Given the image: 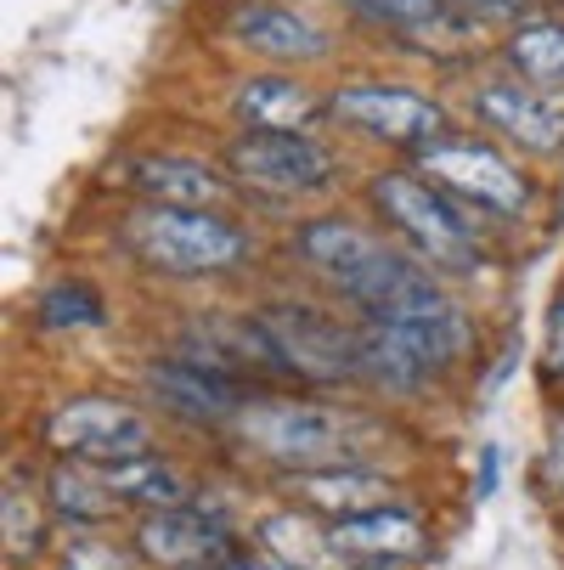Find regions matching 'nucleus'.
<instances>
[{"instance_id": "obj_1", "label": "nucleus", "mask_w": 564, "mask_h": 570, "mask_svg": "<svg viewBox=\"0 0 564 570\" xmlns=\"http://www.w3.org/2000/svg\"><path fill=\"white\" fill-rule=\"evenodd\" d=\"M299 255L328 277L345 299H356L373 322H407V316H424L429 305H441V283L407 261L384 249V243L350 220H310L299 226Z\"/></svg>"}, {"instance_id": "obj_2", "label": "nucleus", "mask_w": 564, "mask_h": 570, "mask_svg": "<svg viewBox=\"0 0 564 570\" xmlns=\"http://www.w3.org/2000/svg\"><path fill=\"white\" fill-rule=\"evenodd\" d=\"M125 243L136 249L141 266L165 277H215L249 261V237L215 209H170L147 204L125 220Z\"/></svg>"}, {"instance_id": "obj_3", "label": "nucleus", "mask_w": 564, "mask_h": 570, "mask_svg": "<svg viewBox=\"0 0 564 570\" xmlns=\"http://www.w3.org/2000/svg\"><path fill=\"white\" fill-rule=\"evenodd\" d=\"M367 198H373V209H378L400 237H407L429 266L468 272V266L479 261V243H474L468 215H463L457 198H446L435 181L407 176V170H384V176H373Z\"/></svg>"}, {"instance_id": "obj_4", "label": "nucleus", "mask_w": 564, "mask_h": 570, "mask_svg": "<svg viewBox=\"0 0 564 570\" xmlns=\"http://www.w3.org/2000/svg\"><path fill=\"white\" fill-rule=\"evenodd\" d=\"M237 430L249 435V446H260L271 463H288L294 474L345 469L356 458V424L305 401H249Z\"/></svg>"}, {"instance_id": "obj_5", "label": "nucleus", "mask_w": 564, "mask_h": 570, "mask_svg": "<svg viewBox=\"0 0 564 570\" xmlns=\"http://www.w3.org/2000/svg\"><path fill=\"white\" fill-rule=\"evenodd\" d=\"M418 170L457 204L474 209H497V215H520L531 204L525 176L508 165V158L474 136H435L418 147Z\"/></svg>"}, {"instance_id": "obj_6", "label": "nucleus", "mask_w": 564, "mask_h": 570, "mask_svg": "<svg viewBox=\"0 0 564 570\" xmlns=\"http://www.w3.org/2000/svg\"><path fill=\"white\" fill-rule=\"evenodd\" d=\"M46 441L68 458V463H130V458H147V419L125 401H108V395H79L68 406L46 419Z\"/></svg>"}, {"instance_id": "obj_7", "label": "nucleus", "mask_w": 564, "mask_h": 570, "mask_svg": "<svg viewBox=\"0 0 564 570\" xmlns=\"http://www.w3.org/2000/svg\"><path fill=\"white\" fill-rule=\"evenodd\" d=\"M226 165L260 193H316L334 181V153L305 130H244L226 147Z\"/></svg>"}, {"instance_id": "obj_8", "label": "nucleus", "mask_w": 564, "mask_h": 570, "mask_svg": "<svg viewBox=\"0 0 564 570\" xmlns=\"http://www.w3.org/2000/svg\"><path fill=\"white\" fill-rule=\"evenodd\" d=\"M260 328H266V345L283 373L316 379V384L356 379V334L334 328L328 316H316L305 305H271V311H260Z\"/></svg>"}, {"instance_id": "obj_9", "label": "nucleus", "mask_w": 564, "mask_h": 570, "mask_svg": "<svg viewBox=\"0 0 564 570\" xmlns=\"http://www.w3.org/2000/svg\"><path fill=\"white\" fill-rule=\"evenodd\" d=\"M328 114L362 136H378V141H395V147H424L435 136H446V108L413 86H345L334 91Z\"/></svg>"}, {"instance_id": "obj_10", "label": "nucleus", "mask_w": 564, "mask_h": 570, "mask_svg": "<svg viewBox=\"0 0 564 570\" xmlns=\"http://www.w3.org/2000/svg\"><path fill=\"white\" fill-rule=\"evenodd\" d=\"M147 390L165 413L187 419V424H226V419H244V384L220 367H204L192 356H170V362H152L147 367Z\"/></svg>"}, {"instance_id": "obj_11", "label": "nucleus", "mask_w": 564, "mask_h": 570, "mask_svg": "<svg viewBox=\"0 0 564 570\" xmlns=\"http://www.w3.org/2000/svg\"><path fill=\"white\" fill-rule=\"evenodd\" d=\"M136 553L165 570H198V564H226L231 542L215 514L181 503V509H158L136 525Z\"/></svg>"}, {"instance_id": "obj_12", "label": "nucleus", "mask_w": 564, "mask_h": 570, "mask_svg": "<svg viewBox=\"0 0 564 570\" xmlns=\"http://www.w3.org/2000/svg\"><path fill=\"white\" fill-rule=\"evenodd\" d=\"M474 114L486 119L497 136L520 141L525 153H558L564 147V108L547 102L542 91H525V86H479L474 91Z\"/></svg>"}, {"instance_id": "obj_13", "label": "nucleus", "mask_w": 564, "mask_h": 570, "mask_svg": "<svg viewBox=\"0 0 564 570\" xmlns=\"http://www.w3.org/2000/svg\"><path fill=\"white\" fill-rule=\"evenodd\" d=\"M231 35L249 51L271 57V62H321L328 57V35H321L310 18L288 12V7H237Z\"/></svg>"}, {"instance_id": "obj_14", "label": "nucleus", "mask_w": 564, "mask_h": 570, "mask_svg": "<svg viewBox=\"0 0 564 570\" xmlns=\"http://www.w3.org/2000/svg\"><path fill=\"white\" fill-rule=\"evenodd\" d=\"M136 176V193H147V204H170V209H215L226 198V181L198 165V158H141L130 170Z\"/></svg>"}, {"instance_id": "obj_15", "label": "nucleus", "mask_w": 564, "mask_h": 570, "mask_svg": "<svg viewBox=\"0 0 564 570\" xmlns=\"http://www.w3.org/2000/svg\"><path fill=\"white\" fill-rule=\"evenodd\" d=\"M334 548L345 559H413L424 553V525L413 514H400V509H378V514H356V520H334Z\"/></svg>"}, {"instance_id": "obj_16", "label": "nucleus", "mask_w": 564, "mask_h": 570, "mask_svg": "<svg viewBox=\"0 0 564 570\" xmlns=\"http://www.w3.org/2000/svg\"><path fill=\"white\" fill-rule=\"evenodd\" d=\"M294 492L316 509V514H334V520H356V514H378L389 509V485L378 474L362 469H316V474H294Z\"/></svg>"}, {"instance_id": "obj_17", "label": "nucleus", "mask_w": 564, "mask_h": 570, "mask_svg": "<svg viewBox=\"0 0 564 570\" xmlns=\"http://www.w3.org/2000/svg\"><path fill=\"white\" fill-rule=\"evenodd\" d=\"M237 114H244L255 130H305L321 108L299 79L260 73V79H244V86H237Z\"/></svg>"}, {"instance_id": "obj_18", "label": "nucleus", "mask_w": 564, "mask_h": 570, "mask_svg": "<svg viewBox=\"0 0 564 570\" xmlns=\"http://www.w3.org/2000/svg\"><path fill=\"white\" fill-rule=\"evenodd\" d=\"M356 373L373 379V384H389V390H413V384H424L429 362L413 351L407 334L384 328V322H367L356 334Z\"/></svg>"}, {"instance_id": "obj_19", "label": "nucleus", "mask_w": 564, "mask_h": 570, "mask_svg": "<svg viewBox=\"0 0 564 570\" xmlns=\"http://www.w3.org/2000/svg\"><path fill=\"white\" fill-rule=\"evenodd\" d=\"M102 474V485L119 498V503H141V509H181V498H187V485H181V474L170 469V463H158L152 452L147 458H130V463H108V469H97Z\"/></svg>"}, {"instance_id": "obj_20", "label": "nucleus", "mask_w": 564, "mask_h": 570, "mask_svg": "<svg viewBox=\"0 0 564 570\" xmlns=\"http://www.w3.org/2000/svg\"><path fill=\"white\" fill-rule=\"evenodd\" d=\"M260 542H266L271 559H283L294 570H334V564H345V553L334 548V537H316L299 514H271L260 525Z\"/></svg>"}, {"instance_id": "obj_21", "label": "nucleus", "mask_w": 564, "mask_h": 570, "mask_svg": "<svg viewBox=\"0 0 564 570\" xmlns=\"http://www.w3.org/2000/svg\"><path fill=\"white\" fill-rule=\"evenodd\" d=\"M46 485H51V509L62 520H79V525H102L119 509V498L102 485V474H86L79 463H57Z\"/></svg>"}, {"instance_id": "obj_22", "label": "nucleus", "mask_w": 564, "mask_h": 570, "mask_svg": "<svg viewBox=\"0 0 564 570\" xmlns=\"http://www.w3.org/2000/svg\"><path fill=\"white\" fill-rule=\"evenodd\" d=\"M508 62L531 86H564V29L558 23H525L508 40Z\"/></svg>"}, {"instance_id": "obj_23", "label": "nucleus", "mask_w": 564, "mask_h": 570, "mask_svg": "<svg viewBox=\"0 0 564 570\" xmlns=\"http://www.w3.org/2000/svg\"><path fill=\"white\" fill-rule=\"evenodd\" d=\"M0 531H7V559H34L46 542V520L29 498V485H18V474L7 480V498H0Z\"/></svg>"}, {"instance_id": "obj_24", "label": "nucleus", "mask_w": 564, "mask_h": 570, "mask_svg": "<svg viewBox=\"0 0 564 570\" xmlns=\"http://www.w3.org/2000/svg\"><path fill=\"white\" fill-rule=\"evenodd\" d=\"M40 322L46 328H97V322H108V305L86 283H57L40 294Z\"/></svg>"}, {"instance_id": "obj_25", "label": "nucleus", "mask_w": 564, "mask_h": 570, "mask_svg": "<svg viewBox=\"0 0 564 570\" xmlns=\"http://www.w3.org/2000/svg\"><path fill=\"white\" fill-rule=\"evenodd\" d=\"M345 7L373 18V23H384V29H429L446 12L441 0H345Z\"/></svg>"}, {"instance_id": "obj_26", "label": "nucleus", "mask_w": 564, "mask_h": 570, "mask_svg": "<svg viewBox=\"0 0 564 570\" xmlns=\"http://www.w3.org/2000/svg\"><path fill=\"white\" fill-rule=\"evenodd\" d=\"M68 570H130V559H119V553H108V548H91V542H79V548L68 553Z\"/></svg>"}, {"instance_id": "obj_27", "label": "nucleus", "mask_w": 564, "mask_h": 570, "mask_svg": "<svg viewBox=\"0 0 564 570\" xmlns=\"http://www.w3.org/2000/svg\"><path fill=\"white\" fill-rule=\"evenodd\" d=\"M542 485L564 498V424L553 430V446H547V458H542Z\"/></svg>"}, {"instance_id": "obj_28", "label": "nucleus", "mask_w": 564, "mask_h": 570, "mask_svg": "<svg viewBox=\"0 0 564 570\" xmlns=\"http://www.w3.org/2000/svg\"><path fill=\"white\" fill-rule=\"evenodd\" d=\"M497 469H503V452L497 446H479V485H474V498H492L497 492Z\"/></svg>"}, {"instance_id": "obj_29", "label": "nucleus", "mask_w": 564, "mask_h": 570, "mask_svg": "<svg viewBox=\"0 0 564 570\" xmlns=\"http://www.w3.org/2000/svg\"><path fill=\"white\" fill-rule=\"evenodd\" d=\"M547 356H553V367L564 373V305H558L553 322H547Z\"/></svg>"}, {"instance_id": "obj_30", "label": "nucleus", "mask_w": 564, "mask_h": 570, "mask_svg": "<svg viewBox=\"0 0 564 570\" xmlns=\"http://www.w3.org/2000/svg\"><path fill=\"white\" fill-rule=\"evenodd\" d=\"M215 570H294V564H283V559H226V564H215Z\"/></svg>"}]
</instances>
